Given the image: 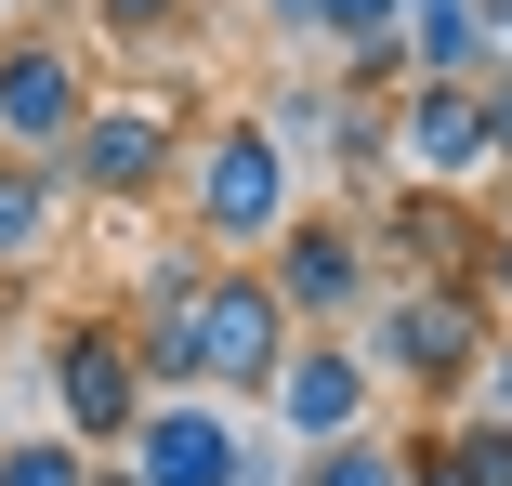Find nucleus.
Instances as JSON below:
<instances>
[{"mask_svg":"<svg viewBox=\"0 0 512 486\" xmlns=\"http://www.w3.org/2000/svg\"><path fill=\"white\" fill-rule=\"evenodd\" d=\"M342 342L368 355L381 395L460 408V395H473V368H486V342H499V303H486V289H460V276H381L368 303H355Z\"/></svg>","mask_w":512,"mask_h":486,"instance_id":"1","label":"nucleus"},{"mask_svg":"<svg viewBox=\"0 0 512 486\" xmlns=\"http://www.w3.org/2000/svg\"><path fill=\"white\" fill-rule=\"evenodd\" d=\"M184 145H197V79H171V66L145 53V79H119V92L79 106L53 184H66V198H106V211H145V198L184 184Z\"/></svg>","mask_w":512,"mask_h":486,"instance_id":"2","label":"nucleus"},{"mask_svg":"<svg viewBox=\"0 0 512 486\" xmlns=\"http://www.w3.org/2000/svg\"><path fill=\"white\" fill-rule=\"evenodd\" d=\"M289 171H302V158L263 132V106H250V119H197V145H184V224L250 263V250L289 224V198H302Z\"/></svg>","mask_w":512,"mask_h":486,"instance_id":"3","label":"nucleus"},{"mask_svg":"<svg viewBox=\"0 0 512 486\" xmlns=\"http://www.w3.org/2000/svg\"><path fill=\"white\" fill-rule=\"evenodd\" d=\"M276 355H289V303H276V276L224 250L211 276H197V303H184V368H197V395H224V408H263Z\"/></svg>","mask_w":512,"mask_h":486,"instance_id":"4","label":"nucleus"},{"mask_svg":"<svg viewBox=\"0 0 512 486\" xmlns=\"http://www.w3.org/2000/svg\"><path fill=\"white\" fill-rule=\"evenodd\" d=\"M276 276V303L289 329H355V303L381 289V250H368V211H316V198H289V224L250 250Z\"/></svg>","mask_w":512,"mask_h":486,"instance_id":"5","label":"nucleus"},{"mask_svg":"<svg viewBox=\"0 0 512 486\" xmlns=\"http://www.w3.org/2000/svg\"><path fill=\"white\" fill-rule=\"evenodd\" d=\"M486 237H499V211H486V184H368V250H381V276H460V289H486Z\"/></svg>","mask_w":512,"mask_h":486,"instance_id":"6","label":"nucleus"},{"mask_svg":"<svg viewBox=\"0 0 512 486\" xmlns=\"http://www.w3.org/2000/svg\"><path fill=\"white\" fill-rule=\"evenodd\" d=\"M119 460L145 473V486H276V460H263V434L224 408V395H145V421L119 434Z\"/></svg>","mask_w":512,"mask_h":486,"instance_id":"7","label":"nucleus"},{"mask_svg":"<svg viewBox=\"0 0 512 486\" xmlns=\"http://www.w3.org/2000/svg\"><path fill=\"white\" fill-rule=\"evenodd\" d=\"M40 381H53V421H66L92 460H106V447L145 421V355H132V316H53Z\"/></svg>","mask_w":512,"mask_h":486,"instance_id":"8","label":"nucleus"},{"mask_svg":"<svg viewBox=\"0 0 512 486\" xmlns=\"http://www.w3.org/2000/svg\"><path fill=\"white\" fill-rule=\"evenodd\" d=\"M79 106H92V40L79 27H40V14H14L0 27V145L14 158H66V132H79Z\"/></svg>","mask_w":512,"mask_h":486,"instance_id":"9","label":"nucleus"},{"mask_svg":"<svg viewBox=\"0 0 512 486\" xmlns=\"http://www.w3.org/2000/svg\"><path fill=\"white\" fill-rule=\"evenodd\" d=\"M263 421H276L289 447L368 434V421H381V381H368V355H355L342 329H289V355H276V381H263Z\"/></svg>","mask_w":512,"mask_h":486,"instance_id":"10","label":"nucleus"},{"mask_svg":"<svg viewBox=\"0 0 512 486\" xmlns=\"http://www.w3.org/2000/svg\"><path fill=\"white\" fill-rule=\"evenodd\" d=\"M394 171L407 184H486V79H407L394 92Z\"/></svg>","mask_w":512,"mask_h":486,"instance_id":"11","label":"nucleus"},{"mask_svg":"<svg viewBox=\"0 0 512 486\" xmlns=\"http://www.w3.org/2000/svg\"><path fill=\"white\" fill-rule=\"evenodd\" d=\"M486 66H499L486 0H407V79H486Z\"/></svg>","mask_w":512,"mask_h":486,"instance_id":"12","label":"nucleus"},{"mask_svg":"<svg viewBox=\"0 0 512 486\" xmlns=\"http://www.w3.org/2000/svg\"><path fill=\"white\" fill-rule=\"evenodd\" d=\"M53 224H66V184H53L40 158H14V145H0V289H14V276L53 250Z\"/></svg>","mask_w":512,"mask_h":486,"instance_id":"13","label":"nucleus"},{"mask_svg":"<svg viewBox=\"0 0 512 486\" xmlns=\"http://www.w3.org/2000/svg\"><path fill=\"white\" fill-rule=\"evenodd\" d=\"M329 171H355V184H381L394 171V92H329V145H316Z\"/></svg>","mask_w":512,"mask_h":486,"instance_id":"14","label":"nucleus"},{"mask_svg":"<svg viewBox=\"0 0 512 486\" xmlns=\"http://www.w3.org/2000/svg\"><path fill=\"white\" fill-rule=\"evenodd\" d=\"M79 27L106 53H171V40H197V0H79Z\"/></svg>","mask_w":512,"mask_h":486,"instance_id":"15","label":"nucleus"},{"mask_svg":"<svg viewBox=\"0 0 512 486\" xmlns=\"http://www.w3.org/2000/svg\"><path fill=\"white\" fill-rule=\"evenodd\" d=\"M289 486H407V460H394V434L368 421V434H329V447H302V473Z\"/></svg>","mask_w":512,"mask_h":486,"instance_id":"16","label":"nucleus"},{"mask_svg":"<svg viewBox=\"0 0 512 486\" xmlns=\"http://www.w3.org/2000/svg\"><path fill=\"white\" fill-rule=\"evenodd\" d=\"M329 92H342L329 66H289V79H276V106H263V132H276L289 158H316V145H329Z\"/></svg>","mask_w":512,"mask_h":486,"instance_id":"17","label":"nucleus"},{"mask_svg":"<svg viewBox=\"0 0 512 486\" xmlns=\"http://www.w3.org/2000/svg\"><path fill=\"white\" fill-rule=\"evenodd\" d=\"M0 486H92L79 434H0Z\"/></svg>","mask_w":512,"mask_h":486,"instance_id":"18","label":"nucleus"},{"mask_svg":"<svg viewBox=\"0 0 512 486\" xmlns=\"http://www.w3.org/2000/svg\"><path fill=\"white\" fill-rule=\"evenodd\" d=\"M394 460H407V486H473V473H460V447H447V421L394 434Z\"/></svg>","mask_w":512,"mask_h":486,"instance_id":"19","label":"nucleus"},{"mask_svg":"<svg viewBox=\"0 0 512 486\" xmlns=\"http://www.w3.org/2000/svg\"><path fill=\"white\" fill-rule=\"evenodd\" d=\"M250 14H263V40H289V53L329 40V0H250Z\"/></svg>","mask_w":512,"mask_h":486,"instance_id":"20","label":"nucleus"},{"mask_svg":"<svg viewBox=\"0 0 512 486\" xmlns=\"http://www.w3.org/2000/svg\"><path fill=\"white\" fill-rule=\"evenodd\" d=\"M394 27H407V0H329V40H394ZM329 40H316V53H329Z\"/></svg>","mask_w":512,"mask_h":486,"instance_id":"21","label":"nucleus"},{"mask_svg":"<svg viewBox=\"0 0 512 486\" xmlns=\"http://www.w3.org/2000/svg\"><path fill=\"white\" fill-rule=\"evenodd\" d=\"M486 158H499L486 184H512V66H486Z\"/></svg>","mask_w":512,"mask_h":486,"instance_id":"22","label":"nucleus"},{"mask_svg":"<svg viewBox=\"0 0 512 486\" xmlns=\"http://www.w3.org/2000/svg\"><path fill=\"white\" fill-rule=\"evenodd\" d=\"M473 408L512 421V316H499V342H486V368H473Z\"/></svg>","mask_w":512,"mask_h":486,"instance_id":"23","label":"nucleus"},{"mask_svg":"<svg viewBox=\"0 0 512 486\" xmlns=\"http://www.w3.org/2000/svg\"><path fill=\"white\" fill-rule=\"evenodd\" d=\"M486 303L512 316V198H499V237H486Z\"/></svg>","mask_w":512,"mask_h":486,"instance_id":"24","label":"nucleus"},{"mask_svg":"<svg viewBox=\"0 0 512 486\" xmlns=\"http://www.w3.org/2000/svg\"><path fill=\"white\" fill-rule=\"evenodd\" d=\"M92 486H145V473H132V460H92Z\"/></svg>","mask_w":512,"mask_h":486,"instance_id":"25","label":"nucleus"},{"mask_svg":"<svg viewBox=\"0 0 512 486\" xmlns=\"http://www.w3.org/2000/svg\"><path fill=\"white\" fill-rule=\"evenodd\" d=\"M486 27H499V40H512V0H486Z\"/></svg>","mask_w":512,"mask_h":486,"instance_id":"26","label":"nucleus"},{"mask_svg":"<svg viewBox=\"0 0 512 486\" xmlns=\"http://www.w3.org/2000/svg\"><path fill=\"white\" fill-rule=\"evenodd\" d=\"M14 14H27V0H0V27H14Z\"/></svg>","mask_w":512,"mask_h":486,"instance_id":"27","label":"nucleus"},{"mask_svg":"<svg viewBox=\"0 0 512 486\" xmlns=\"http://www.w3.org/2000/svg\"><path fill=\"white\" fill-rule=\"evenodd\" d=\"M499 66H512V40H499Z\"/></svg>","mask_w":512,"mask_h":486,"instance_id":"28","label":"nucleus"}]
</instances>
